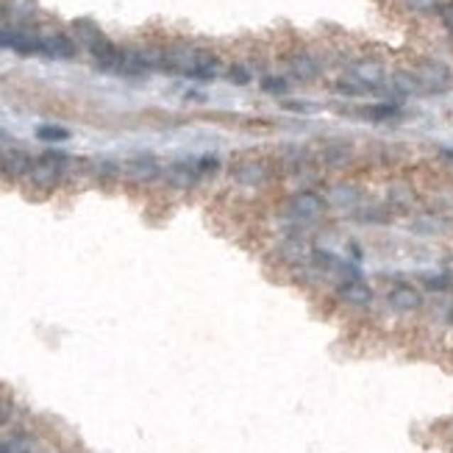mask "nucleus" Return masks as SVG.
Returning a JSON list of instances; mask_svg holds the SVG:
<instances>
[{
  "label": "nucleus",
  "instance_id": "22",
  "mask_svg": "<svg viewBox=\"0 0 453 453\" xmlns=\"http://www.w3.org/2000/svg\"><path fill=\"white\" fill-rule=\"evenodd\" d=\"M36 139H42V142H67L70 131L62 129V126H39L36 129Z\"/></svg>",
  "mask_w": 453,
  "mask_h": 453
},
{
  "label": "nucleus",
  "instance_id": "30",
  "mask_svg": "<svg viewBox=\"0 0 453 453\" xmlns=\"http://www.w3.org/2000/svg\"><path fill=\"white\" fill-rule=\"evenodd\" d=\"M284 106L292 109V111H312V109H315V106H306V103H298V100H287Z\"/></svg>",
  "mask_w": 453,
  "mask_h": 453
},
{
  "label": "nucleus",
  "instance_id": "27",
  "mask_svg": "<svg viewBox=\"0 0 453 453\" xmlns=\"http://www.w3.org/2000/svg\"><path fill=\"white\" fill-rule=\"evenodd\" d=\"M95 175H97V178H114V175H120V164L97 162L95 164Z\"/></svg>",
  "mask_w": 453,
  "mask_h": 453
},
{
  "label": "nucleus",
  "instance_id": "34",
  "mask_svg": "<svg viewBox=\"0 0 453 453\" xmlns=\"http://www.w3.org/2000/svg\"><path fill=\"white\" fill-rule=\"evenodd\" d=\"M0 167H3V151H0Z\"/></svg>",
  "mask_w": 453,
  "mask_h": 453
},
{
  "label": "nucleus",
  "instance_id": "33",
  "mask_svg": "<svg viewBox=\"0 0 453 453\" xmlns=\"http://www.w3.org/2000/svg\"><path fill=\"white\" fill-rule=\"evenodd\" d=\"M448 323L453 325V309H451V312H448Z\"/></svg>",
  "mask_w": 453,
  "mask_h": 453
},
{
  "label": "nucleus",
  "instance_id": "8",
  "mask_svg": "<svg viewBox=\"0 0 453 453\" xmlns=\"http://www.w3.org/2000/svg\"><path fill=\"white\" fill-rule=\"evenodd\" d=\"M123 173L136 184H151V181H156L162 175V164L156 162L153 156H136V159L126 162Z\"/></svg>",
  "mask_w": 453,
  "mask_h": 453
},
{
  "label": "nucleus",
  "instance_id": "13",
  "mask_svg": "<svg viewBox=\"0 0 453 453\" xmlns=\"http://www.w3.org/2000/svg\"><path fill=\"white\" fill-rule=\"evenodd\" d=\"M356 114L364 117V120H370V123H387V120H395V117L400 114V103H398V100L370 103V106H361Z\"/></svg>",
  "mask_w": 453,
  "mask_h": 453
},
{
  "label": "nucleus",
  "instance_id": "24",
  "mask_svg": "<svg viewBox=\"0 0 453 453\" xmlns=\"http://www.w3.org/2000/svg\"><path fill=\"white\" fill-rule=\"evenodd\" d=\"M348 156H351V148H345V145H331L325 151V162L328 164H345Z\"/></svg>",
  "mask_w": 453,
  "mask_h": 453
},
{
  "label": "nucleus",
  "instance_id": "3",
  "mask_svg": "<svg viewBox=\"0 0 453 453\" xmlns=\"http://www.w3.org/2000/svg\"><path fill=\"white\" fill-rule=\"evenodd\" d=\"M325 212V200L312 190H303V192H295L284 206V217L295 223V226H309L315 220H320Z\"/></svg>",
  "mask_w": 453,
  "mask_h": 453
},
{
  "label": "nucleus",
  "instance_id": "12",
  "mask_svg": "<svg viewBox=\"0 0 453 453\" xmlns=\"http://www.w3.org/2000/svg\"><path fill=\"white\" fill-rule=\"evenodd\" d=\"M234 178L245 187H261L270 181V170L264 162H242L239 167H234Z\"/></svg>",
  "mask_w": 453,
  "mask_h": 453
},
{
  "label": "nucleus",
  "instance_id": "20",
  "mask_svg": "<svg viewBox=\"0 0 453 453\" xmlns=\"http://www.w3.org/2000/svg\"><path fill=\"white\" fill-rule=\"evenodd\" d=\"M337 92L339 95H348V97H361V95H370V89L359 81L356 75H342L339 81H337Z\"/></svg>",
  "mask_w": 453,
  "mask_h": 453
},
{
  "label": "nucleus",
  "instance_id": "6",
  "mask_svg": "<svg viewBox=\"0 0 453 453\" xmlns=\"http://www.w3.org/2000/svg\"><path fill=\"white\" fill-rule=\"evenodd\" d=\"M337 298L345 303V306H354V309H364L373 303L376 292L373 287L361 278V275H354V278H342L339 287H337Z\"/></svg>",
  "mask_w": 453,
  "mask_h": 453
},
{
  "label": "nucleus",
  "instance_id": "11",
  "mask_svg": "<svg viewBox=\"0 0 453 453\" xmlns=\"http://www.w3.org/2000/svg\"><path fill=\"white\" fill-rule=\"evenodd\" d=\"M351 75H356L359 81L370 89V92H378L381 87H384V81H387V75H384V67L378 65V62H370V59H364V62H359L354 70H351Z\"/></svg>",
  "mask_w": 453,
  "mask_h": 453
},
{
  "label": "nucleus",
  "instance_id": "26",
  "mask_svg": "<svg viewBox=\"0 0 453 453\" xmlns=\"http://www.w3.org/2000/svg\"><path fill=\"white\" fill-rule=\"evenodd\" d=\"M422 284L428 287V290H437V292H445V290H451V278L448 275H425L422 278Z\"/></svg>",
  "mask_w": 453,
  "mask_h": 453
},
{
  "label": "nucleus",
  "instance_id": "5",
  "mask_svg": "<svg viewBox=\"0 0 453 453\" xmlns=\"http://www.w3.org/2000/svg\"><path fill=\"white\" fill-rule=\"evenodd\" d=\"M0 48H9L20 56H42V33L28 28H0Z\"/></svg>",
  "mask_w": 453,
  "mask_h": 453
},
{
  "label": "nucleus",
  "instance_id": "21",
  "mask_svg": "<svg viewBox=\"0 0 453 453\" xmlns=\"http://www.w3.org/2000/svg\"><path fill=\"white\" fill-rule=\"evenodd\" d=\"M259 87L267 92V95H287L290 92V81L287 78H281V75H264L259 81Z\"/></svg>",
  "mask_w": 453,
  "mask_h": 453
},
{
  "label": "nucleus",
  "instance_id": "31",
  "mask_svg": "<svg viewBox=\"0 0 453 453\" xmlns=\"http://www.w3.org/2000/svg\"><path fill=\"white\" fill-rule=\"evenodd\" d=\"M6 420H9V406H6L3 400H0V425H3Z\"/></svg>",
  "mask_w": 453,
  "mask_h": 453
},
{
  "label": "nucleus",
  "instance_id": "35",
  "mask_svg": "<svg viewBox=\"0 0 453 453\" xmlns=\"http://www.w3.org/2000/svg\"><path fill=\"white\" fill-rule=\"evenodd\" d=\"M451 267H453V256H451Z\"/></svg>",
  "mask_w": 453,
  "mask_h": 453
},
{
  "label": "nucleus",
  "instance_id": "15",
  "mask_svg": "<svg viewBox=\"0 0 453 453\" xmlns=\"http://www.w3.org/2000/svg\"><path fill=\"white\" fill-rule=\"evenodd\" d=\"M389 87H392V92H395L398 97L422 95V87H420V81H417V75H415V72H409V70H398V72H392Z\"/></svg>",
  "mask_w": 453,
  "mask_h": 453
},
{
  "label": "nucleus",
  "instance_id": "23",
  "mask_svg": "<svg viewBox=\"0 0 453 453\" xmlns=\"http://www.w3.org/2000/svg\"><path fill=\"white\" fill-rule=\"evenodd\" d=\"M228 81L231 84H236V87H248L253 78H251V70L242 65H234L231 70H228Z\"/></svg>",
  "mask_w": 453,
  "mask_h": 453
},
{
  "label": "nucleus",
  "instance_id": "9",
  "mask_svg": "<svg viewBox=\"0 0 453 453\" xmlns=\"http://www.w3.org/2000/svg\"><path fill=\"white\" fill-rule=\"evenodd\" d=\"M78 53V45L67 33H42V56L48 59H72Z\"/></svg>",
  "mask_w": 453,
  "mask_h": 453
},
{
  "label": "nucleus",
  "instance_id": "1",
  "mask_svg": "<svg viewBox=\"0 0 453 453\" xmlns=\"http://www.w3.org/2000/svg\"><path fill=\"white\" fill-rule=\"evenodd\" d=\"M164 70H167V72L187 75V78H192V81H214V78L223 72V65H220V59H217L212 50L178 45V48L164 50Z\"/></svg>",
  "mask_w": 453,
  "mask_h": 453
},
{
  "label": "nucleus",
  "instance_id": "28",
  "mask_svg": "<svg viewBox=\"0 0 453 453\" xmlns=\"http://www.w3.org/2000/svg\"><path fill=\"white\" fill-rule=\"evenodd\" d=\"M409 6L415 9V11H440V3L437 0H409Z\"/></svg>",
  "mask_w": 453,
  "mask_h": 453
},
{
  "label": "nucleus",
  "instance_id": "19",
  "mask_svg": "<svg viewBox=\"0 0 453 453\" xmlns=\"http://www.w3.org/2000/svg\"><path fill=\"white\" fill-rule=\"evenodd\" d=\"M356 200H359L356 187H348V184H342V187H337L331 192V206H337V209H354Z\"/></svg>",
  "mask_w": 453,
  "mask_h": 453
},
{
  "label": "nucleus",
  "instance_id": "10",
  "mask_svg": "<svg viewBox=\"0 0 453 453\" xmlns=\"http://www.w3.org/2000/svg\"><path fill=\"white\" fill-rule=\"evenodd\" d=\"M31 167H33L31 153H26V151H20V148L3 153V167H0V170H3L9 178H28Z\"/></svg>",
  "mask_w": 453,
  "mask_h": 453
},
{
  "label": "nucleus",
  "instance_id": "14",
  "mask_svg": "<svg viewBox=\"0 0 453 453\" xmlns=\"http://www.w3.org/2000/svg\"><path fill=\"white\" fill-rule=\"evenodd\" d=\"M167 181L173 184V187H178V190H190L192 184H197V170H195V162H175L167 167Z\"/></svg>",
  "mask_w": 453,
  "mask_h": 453
},
{
  "label": "nucleus",
  "instance_id": "32",
  "mask_svg": "<svg viewBox=\"0 0 453 453\" xmlns=\"http://www.w3.org/2000/svg\"><path fill=\"white\" fill-rule=\"evenodd\" d=\"M440 156H442L445 162H453V148H442V151H440Z\"/></svg>",
  "mask_w": 453,
  "mask_h": 453
},
{
  "label": "nucleus",
  "instance_id": "7",
  "mask_svg": "<svg viewBox=\"0 0 453 453\" xmlns=\"http://www.w3.org/2000/svg\"><path fill=\"white\" fill-rule=\"evenodd\" d=\"M387 306L392 312H400V315H409V312H417L422 306V292L412 284H395L387 292Z\"/></svg>",
  "mask_w": 453,
  "mask_h": 453
},
{
  "label": "nucleus",
  "instance_id": "17",
  "mask_svg": "<svg viewBox=\"0 0 453 453\" xmlns=\"http://www.w3.org/2000/svg\"><path fill=\"white\" fill-rule=\"evenodd\" d=\"M72 31H75V39L87 48V50H92V48H97L100 42H106L109 36L97 28L92 20H75L72 23Z\"/></svg>",
  "mask_w": 453,
  "mask_h": 453
},
{
  "label": "nucleus",
  "instance_id": "4",
  "mask_svg": "<svg viewBox=\"0 0 453 453\" xmlns=\"http://www.w3.org/2000/svg\"><path fill=\"white\" fill-rule=\"evenodd\" d=\"M415 75H417V81H420L422 92L425 95H442V92H448L453 84V75L448 65H442V62H437V59H425L417 65L415 70Z\"/></svg>",
  "mask_w": 453,
  "mask_h": 453
},
{
  "label": "nucleus",
  "instance_id": "29",
  "mask_svg": "<svg viewBox=\"0 0 453 453\" xmlns=\"http://www.w3.org/2000/svg\"><path fill=\"white\" fill-rule=\"evenodd\" d=\"M440 17H442L445 28H448V31H451V36H453V3H445V6H440Z\"/></svg>",
  "mask_w": 453,
  "mask_h": 453
},
{
  "label": "nucleus",
  "instance_id": "16",
  "mask_svg": "<svg viewBox=\"0 0 453 453\" xmlns=\"http://www.w3.org/2000/svg\"><path fill=\"white\" fill-rule=\"evenodd\" d=\"M290 70L298 81H315L320 75V62L312 53H295L290 59Z\"/></svg>",
  "mask_w": 453,
  "mask_h": 453
},
{
  "label": "nucleus",
  "instance_id": "25",
  "mask_svg": "<svg viewBox=\"0 0 453 453\" xmlns=\"http://www.w3.org/2000/svg\"><path fill=\"white\" fill-rule=\"evenodd\" d=\"M195 170H197L200 178H203V175H212V173L220 170V159H217V156H203V159L195 162Z\"/></svg>",
  "mask_w": 453,
  "mask_h": 453
},
{
  "label": "nucleus",
  "instance_id": "2",
  "mask_svg": "<svg viewBox=\"0 0 453 453\" xmlns=\"http://www.w3.org/2000/svg\"><path fill=\"white\" fill-rule=\"evenodd\" d=\"M67 164H70V156H67V153H62V151H45L39 159H33L28 181H31L36 190H53V187H59Z\"/></svg>",
  "mask_w": 453,
  "mask_h": 453
},
{
  "label": "nucleus",
  "instance_id": "18",
  "mask_svg": "<svg viewBox=\"0 0 453 453\" xmlns=\"http://www.w3.org/2000/svg\"><path fill=\"white\" fill-rule=\"evenodd\" d=\"M36 442L28 434H14L9 440H0V453H33Z\"/></svg>",
  "mask_w": 453,
  "mask_h": 453
}]
</instances>
